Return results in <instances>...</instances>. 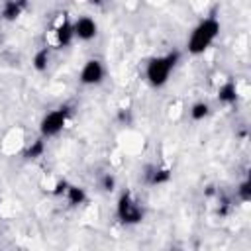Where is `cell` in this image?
Instances as JSON below:
<instances>
[{
	"label": "cell",
	"mask_w": 251,
	"mask_h": 251,
	"mask_svg": "<svg viewBox=\"0 0 251 251\" xmlns=\"http://www.w3.org/2000/svg\"><path fill=\"white\" fill-rule=\"evenodd\" d=\"M73 31H75V39L90 41V39H94L98 35V24L90 16H78L73 22Z\"/></svg>",
	"instance_id": "cell-7"
},
{
	"label": "cell",
	"mask_w": 251,
	"mask_h": 251,
	"mask_svg": "<svg viewBox=\"0 0 251 251\" xmlns=\"http://www.w3.org/2000/svg\"><path fill=\"white\" fill-rule=\"evenodd\" d=\"M69 116H71V106H67V104L49 110L41 118V122H39V135L43 139H49V137L59 135L65 129V126H67Z\"/></svg>",
	"instance_id": "cell-4"
},
{
	"label": "cell",
	"mask_w": 251,
	"mask_h": 251,
	"mask_svg": "<svg viewBox=\"0 0 251 251\" xmlns=\"http://www.w3.org/2000/svg\"><path fill=\"white\" fill-rule=\"evenodd\" d=\"M31 65H33L35 71L43 73L47 69V65H49V47H41L39 51H35V55L31 59Z\"/></svg>",
	"instance_id": "cell-12"
},
{
	"label": "cell",
	"mask_w": 251,
	"mask_h": 251,
	"mask_svg": "<svg viewBox=\"0 0 251 251\" xmlns=\"http://www.w3.org/2000/svg\"><path fill=\"white\" fill-rule=\"evenodd\" d=\"M218 100L222 104H233L237 100V86L233 80H227L224 84H220L218 88Z\"/></svg>",
	"instance_id": "cell-10"
},
{
	"label": "cell",
	"mask_w": 251,
	"mask_h": 251,
	"mask_svg": "<svg viewBox=\"0 0 251 251\" xmlns=\"http://www.w3.org/2000/svg\"><path fill=\"white\" fill-rule=\"evenodd\" d=\"M75 41V31H73V22L63 14V18L57 20L53 25V45L57 47H69Z\"/></svg>",
	"instance_id": "cell-6"
},
{
	"label": "cell",
	"mask_w": 251,
	"mask_h": 251,
	"mask_svg": "<svg viewBox=\"0 0 251 251\" xmlns=\"http://www.w3.org/2000/svg\"><path fill=\"white\" fill-rule=\"evenodd\" d=\"M220 27L222 25L214 16L200 20L194 25V29L190 31V35H188V41H186L188 53L190 55H202L216 41V37L220 35Z\"/></svg>",
	"instance_id": "cell-1"
},
{
	"label": "cell",
	"mask_w": 251,
	"mask_h": 251,
	"mask_svg": "<svg viewBox=\"0 0 251 251\" xmlns=\"http://www.w3.org/2000/svg\"><path fill=\"white\" fill-rule=\"evenodd\" d=\"M114 186H116V178L112 175H106L102 178V190H114Z\"/></svg>",
	"instance_id": "cell-16"
},
{
	"label": "cell",
	"mask_w": 251,
	"mask_h": 251,
	"mask_svg": "<svg viewBox=\"0 0 251 251\" xmlns=\"http://www.w3.org/2000/svg\"><path fill=\"white\" fill-rule=\"evenodd\" d=\"M208 114H210V104L208 102H194L192 106H190V118L194 120V122H202L204 118H208Z\"/></svg>",
	"instance_id": "cell-14"
},
{
	"label": "cell",
	"mask_w": 251,
	"mask_h": 251,
	"mask_svg": "<svg viewBox=\"0 0 251 251\" xmlns=\"http://www.w3.org/2000/svg\"><path fill=\"white\" fill-rule=\"evenodd\" d=\"M25 8V0H4L0 6V18L6 22H14L20 18V14Z\"/></svg>",
	"instance_id": "cell-9"
},
{
	"label": "cell",
	"mask_w": 251,
	"mask_h": 251,
	"mask_svg": "<svg viewBox=\"0 0 251 251\" xmlns=\"http://www.w3.org/2000/svg\"><path fill=\"white\" fill-rule=\"evenodd\" d=\"M45 153V139L39 135L37 139H33L29 143V147L25 149V159H39Z\"/></svg>",
	"instance_id": "cell-13"
},
{
	"label": "cell",
	"mask_w": 251,
	"mask_h": 251,
	"mask_svg": "<svg viewBox=\"0 0 251 251\" xmlns=\"http://www.w3.org/2000/svg\"><path fill=\"white\" fill-rule=\"evenodd\" d=\"M116 216L122 224L126 226H135L143 220L145 216V210L141 206V202L135 198L133 192L126 190L118 196V202H116Z\"/></svg>",
	"instance_id": "cell-3"
},
{
	"label": "cell",
	"mask_w": 251,
	"mask_h": 251,
	"mask_svg": "<svg viewBox=\"0 0 251 251\" xmlns=\"http://www.w3.org/2000/svg\"><path fill=\"white\" fill-rule=\"evenodd\" d=\"M235 192H237V196H239V200H241V202H249V200H251V182H249L247 178H245V180H241Z\"/></svg>",
	"instance_id": "cell-15"
},
{
	"label": "cell",
	"mask_w": 251,
	"mask_h": 251,
	"mask_svg": "<svg viewBox=\"0 0 251 251\" xmlns=\"http://www.w3.org/2000/svg\"><path fill=\"white\" fill-rule=\"evenodd\" d=\"M90 4H94V6H102V4H106L108 0H88Z\"/></svg>",
	"instance_id": "cell-17"
},
{
	"label": "cell",
	"mask_w": 251,
	"mask_h": 251,
	"mask_svg": "<svg viewBox=\"0 0 251 251\" xmlns=\"http://www.w3.org/2000/svg\"><path fill=\"white\" fill-rule=\"evenodd\" d=\"M63 194L67 196V202H69L71 206H78V204H84V202H86V192H84V188H80V186L67 184V188H65Z\"/></svg>",
	"instance_id": "cell-11"
},
{
	"label": "cell",
	"mask_w": 251,
	"mask_h": 251,
	"mask_svg": "<svg viewBox=\"0 0 251 251\" xmlns=\"http://www.w3.org/2000/svg\"><path fill=\"white\" fill-rule=\"evenodd\" d=\"M178 51H171L165 55H157L153 59L147 61L145 65V78L153 88H161L169 82L171 73L175 71L176 63H178Z\"/></svg>",
	"instance_id": "cell-2"
},
{
	"label": "cell",
	"mask_w": 251,
	"mask_h": 251,
	"mask_svg": "<svg viewBox=\"0 0 251 251\" xmlns=\"http://www.w3.org/2000/svg\"><path fill=\"white\" fill-rule=\"evenodd\" d=\"M169 180H171V169H167V167H157V165L147 167V171H145V182H147V184L159 186V184H165V182H169Z\"/></svg>",
	"instance_id": "cell-8"
},
{
	"label": "cell",
	"mask_w": 251,
	"mask_h": 251,
	"mask_svg": "<svg viewBox=\"0 0 251 251\" xmlns=\"http://www.w3.org/2000/svg\"><path fill=\"white\" fill-rule=\"evenodd\" d=\"M104 76H106V69L100 59H88L78 73V80L84 86H98L104 80Z\"/></svg>",
	"instance_id": "cell-5"
}]
</instances>
